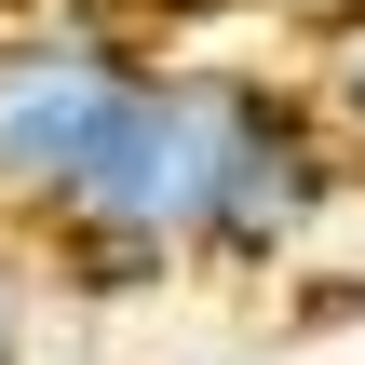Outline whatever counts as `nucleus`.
Wrapping results in <instances>:
<instances>
[{"instance_id": "39448f33", "label": "nucleus", "mask_w": 365, "mask_h": 365, "mask_svg": "<svg viewBox=\"0 0 365 365\" xmlns=\"http://www.w3.org/2000/svg\"><path fill=\"white\" fill-rule=\"evenodd\" d=\"M0 365H27V284H14V257H0Z\"/></svg>"}, {"instance_id": "f257e3e1", "label": "nucleus", "mask_w": 365, "mask_h": 365, "mask_svg": "<svg viewBox=\"0 0 365 365\" xmlns=\"http://www.w3.org/2000/svg\"><path fill=\"white\" fill-rule=\"evenodd\" d=\"M257 68H149L95 149V176L41 217L54 271L81 298H149L163 271H203V217H217V176L257 122Z\"/></svg>"}, {"instance_id": "20e7f679", "label": "nucleus", "mask_w": 365, "mask_h": 365, "mask_svg": "<svg viewBox=\"0 0 365 365\" xmlns=\"http://www.w3.org/2000/svg\"><path fill=\"white\" fill-rule=\"evenodd\" d=\"M312 108H325V135L365 163V0L325 27V54H312Z\"/></svg>"}, {"instance_id": "7ed1b4c3", "label": "nucleus", "mask_w": 365, "mask_h": 365, "mask_svg": "<svg viewBox=\"0 0 365 365\" xmlns=\"http://www.w3.org/2000/svg\"><path fill=\"white\" fill-rule=\"evenodd\" d=\"M352 203V149L325 135V108L312 95H257V122H244V149H230V176H217V217H203V271H284L325 217Z\"/></svg>"}, {"instance_id": "423d86ee", "label": "nucleus", "mask_w": 365, "mask_h": 365, "mask_svg": "<svg viewBox=\"0 0 365 365\" xmlns=\"http://www.w3.org/2000/svg\"><path fill=\"white\" fill-rule=\"evenodd\" d=\"M27 365H41V352H27Z\"/></svg>"}, {"instance_id": "f03ea898", "label": "nucleus", "mask_w": 365, "mask_h": 365, "mask_svg": "<svg viewBox=\"0 0 365 365\" xmlns=\"http://www.w3.org/2000/svg\"><path fill=\"white\" fill-rule=\"evenodd\" d=\"M135 81H149V54L108 14H27V27H0V217L41 230L95 176V149H108Z\"/></svg>"}]
</instances>
